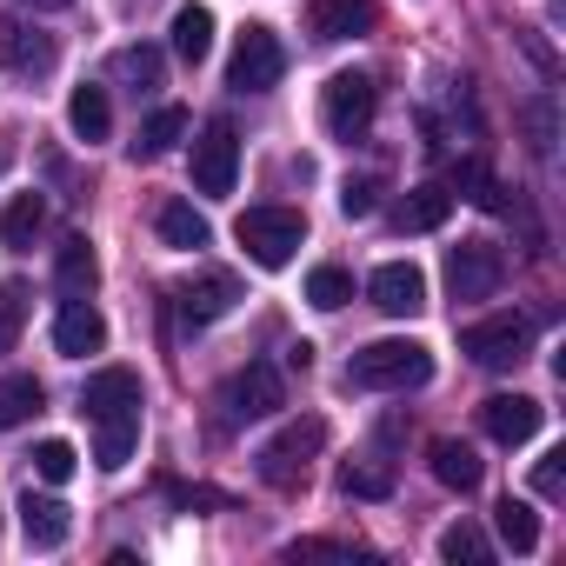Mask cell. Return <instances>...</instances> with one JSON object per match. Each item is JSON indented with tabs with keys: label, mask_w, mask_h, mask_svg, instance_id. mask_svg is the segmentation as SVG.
I'll return each mask as SVG.
<instances>
[{
	"label": "cell",
	"mask_w": 566,
	"mask_h": 566,
	"mask_svg": "<svg viewBox=\"0 0 566 566\" xmlns=\"http://www.w3.org/2000/svg\"><path fill=\"white\" fill-rule=\"evenodd\" d=\"M433 480L453 486V493H473L480 486V453L467 440H433Z\"/></svg>",
	"instance_id": "cb8c5ba5"
},
{
	"label": "cell",
	"mask_w": 566,
	"mask_h": 566,
	"mask_svg": "<svg viewBox=\"0 0 566 566\" xmlns=\"http://www.w3.org/2000/svg\"><path fill=\"white\" fill-rule=\"evenodd\" d=\"M539 420H546V407H539L533 394H493V400L480 407V427H486L500 447H526V440L539 433Z\"/></svg>",
	"instance_id": "7c38bea8"
},
{
	"label": "cell",
	"mask_w": 566,
	"mask_h": 566,
	"mask_svg": "<svg viewBox=\"0 0 566 566\" xmlns=\"http://www.w3.org/2000/svg\"><path fill=\"white\" fill-rule=\"evenodd\" d=\"M447 213H453V193H447L440 180H427V187H413V193L400 200V233H433Z\"/></svg>",
	"instance_id": "603a6c76"
},
{
	"label": "cell",
	"mask_w": 566,
	"mask_h": 566,
	"mask_svg": "<svg viewBox=\"0 0 566 566\" xmlns=\"http://www.w3.org/2000/svg\"><path fill=\"white\" fill-rule=\"evenodd\" d=\"M500 280H506V260H500L493 240H460L447 253V287H453V301H493Z\"/></svg>",
	"instance_id": "ba28073f"
},
{
	"label": "cell",
	"mask_w": 566,
	"mask_h": 566,
	"mask_svg": "<svg viewBox=\"0 0 566 566\" xmlns=\"http://www.w3.org/2000/svg\"><path fill=\"white\" fill-rule=\"evenodd\" d=\"M180 134H187V114H180V107H160V114L140 127V140H134V160H160V154H167Z\"/></svg>",
	"instance_id": "f546056e"
},
{
	"label": "cell",
	"mask_w": 566,
	"mask_h": 566,
	"mask_svg": "<svg viewBox=\"0 0 566 566\" xmlns=\"http://www.w3.org/2000/svg\"><path fill=\"white\" fill-rule=\"evenodd\" d=\"M0 61H8L14 81H48L54 61H61V48H54V34H41V28H28L14 14H0Z\"/></svg>",
	"instance_id": "30bf717a"
},
{
	"label": "cell",
	"mask_w": 566,
	"mask_h": 566,
	"mask_svg": "<svg viewBox=\"0 0 566 566\" xmlns=\"http://www.w3.org/2000/svg\"><path fill=\"white\" fill-rule=\"evenodd\" d=\"M134 447H140V407H120V413H101L94 420V467L120 473L134 460Z\"/></svg>",
	"instance_id": "ac0fdd59"
},
{
	"label": "cell",
	"mask_w": 566,
	"mask_h": 566,
	"mask_svg": "<svg viewBox=\"0 0 566 566\" xmlns=\"http://www.w3.org/2000/svg\"><path fill=\"white\" fill-rule=\"evenodd\" d=\"M74 467H81V453H74L67 440H41V447H34V473H41L48 486H61V480H74Z\"/></svg>",
	"instance_id": "d6a6232c"
},
{
	"label": "cell",
	"mask_w": 566,
	"mask_h": 566,
	"mask_svg": "<svg viewBox=\"0 0 566 566\" xmlns=\"http://www.w3.org/2000/svg\"><path fill=\"white\" fill-rule=\"evenodd\" d=\"M0 167H8V160H0Z\"/></svg>",
	"instance_id": "f35d334b"
},
{
	"label": "cell",
	"mask_w": 566,
	"mask_h": 566,
	"mask_svg": "<svg viewBox=\"0 0 566 566\" xmlns=\"http://www.w3.org/2000/svg\"><path fill=\"white\" fill-rule=\"evenodd\" d=\"M67 127L94 147V140H107L114 134V107H107V87H74V101H67Z\"/></svg>",
	"instance_id": "7402d4cb"
},
{
	"label": "cell",
	"mask_w": 566,
	"mask_h": 566,
	"mask_svg": "<svg viewBox=\"0 0 566 566\" xmlns=\"http://www.w3.org/2000/svg\"><path fill=\"white\" fill-rule=\"evenodd\" d=\"M427 380H433V354L420 340H374L347 360V387H367V394H407Z\"/></svg>",
	"instance_id": "6da1fadb"
},
{
	"label": "cell",
	"mask_w": 566,
	"mask_h": 566,
	"mask_svg": "<svg viewBox=\"0 0 566 566\" xmlns=\"http://www.w3.org/2000/svg\"><path fill=\"white\" fill-rule=\"evenodd\" d=\"M233 174H240V134H233V120H207L200 140H193V193L227 200Z\"/></svg>",
	"instance_id": "8992f818"
},
{
	"label": "cell",
	"mask_w": 566,
	"mask_h": 566,
	"mask_svg": "<svg viewBox=\"0 0 566 566\" xmlns=\"http://www.w3.org/2000/svg\"><path fill=\"white\" fill-rule=\"evenodd\" d=\"M220 407H227V420H266V413L287 407V387H280V374H273L266 360H247V367L227 380Z\"/></svg>",
	"instance_id": "9c48e42d"
},
{
	"label": "cell",
	"mask_w": 566,
	"mask_h": 566,
	"mask_svg": "<svg viewBox=\"0 0 566 566\" xmlns=\"http://www.w3.org/2000/svg\"><path fill=\"white\" fill-rule=\"evenodd\" d=\"M520 127H526V147H533V154H553V101H546V94H533V101L520 107Z\"/></svg>",
	"instance_id": "836d02e7"
},
{
	"label": "cell",
	"mask_w": 566,
	"mask_h": 566,
	"mask_svg": "<svg viewBox=\"0 0 566 566\" xmlns=\"http://www.w3.org/2000/svg\"><path fill=\"white\" fill-rule=\"evenodd\" d=\"M120 407H140V374H134V367H101V374H87L81 413L101 420V413H120Z\"/></svg>",
	"instance_id": "e0dca14e"
},
{
	"label": "cell",
	"mask_w": 566,
	"mask_h": 566,
	"mask_svg": "<svg viewBox=\"0 0 566 566\" xmlns=\"http://www.w3.org/2000/svg\"><path fill=\"white\" fill-rule=\"evenodd\" d=\"M54 287H61V301H94V287H101V260H94L87 233H67V240L54 247Z\"/></svg>",
	"instance_id": "4fadbf2b"
},
{
	"label": "cell",
	"mask_w": 566,
	"mask_h": 566,
	"mask_svg": "<svg viewBox=\"0 0 566 566\" xmlns=\"http://www.w3.org/2000/svg\"><path fill=\"white\" fill-rule=\"evenodd\" d=\"M307 301H314L321 314H340V307L354 301V273H347V266H314V273H307Z\"/></svg>",
	"instance_id": "f1b7e54d"
},
{
	"label": "cell",
	"mask_w": 566,
	"mask_h": 566,
	"mask_svg": "<svg viewBox=\"0 0 566 566\" xmlns=\"http://www.w3.org/2000/svg\"><path fill=\"white\" fill-rule=\"evenodd\" d=\"M160 74H167V61H160V48H147V41L114 54V81H127L134 94H154V87H160Z\"/></svg>",
	"instance_id": "4316f807"
},
{
	"label": "cell",
	"mask_w": 566,
	"mask_h": 566,
	"mask_svg": "<svg viewBox=\"0 0 566 566\" xmlns=\"http://www.w3.org/2000/svg\"><path fill=\"white\" fill-rule=\"evenodd\" d=\"M307 28H314V41H354L374 28V0H314Z\"/></svg>",
	"instance_id": "d6986e66"
},
{
	"label": "cell",
	"mask_w": 566,
	"mask_h": 566,
	"mask_svg": "<svg viewBox=\"0 0 566 566\" xmlns=\"http://www.w3.org/2000/svg\"><path fill=\"white\" fill-rule=\"evenodd\" d=\"M280 74H287V48H280V34H273V28H247V34L233 41L227 87H240V94H266V87H280Z\"/></svg>",
	"instance_id": "5b68a950"
},
{
	"label": "cell",
	"mask_w": 566,
	"mask_h": 566,
	"mask_svg": "<svg viewBox=\"0 0 566 566\" xmlns=\"http://www.w3.org/2000/svg\"><path fill=\"white\" fill-rule=\"evenodd\" d=\"M207 48H213V14L200 8V0H187V8L174 14V54H180L187 67H200Z\"/></svg>",
	"instance_id": "d4e9b609"
},
{
	"label": "cell",
	"mask_w": 566,
	"mask_h": 566,
	"mask_svg": "<svg viewBox=\"0 0 566 566\" xmlns=\"http://www.w3.org/2000/svg\"><path fill=\"white\" fill-rule=\"evenodd\" d=\"M233 240L247 247L253 266H287L301 253V240H307V220L294 207H247L233 220Z\"/></svg>",
	"instance_id": "3957f363"
},
{
	"label": "cell",
	"mask_w": 566,
	"mask_h": 566,
	"mask_svg": "<svg viewBox=\"0 0 566 566\" xmlns=\"http://www.w3.org/2000/svg\"><path fill=\"white\" fill-rule=\"evenodd\" d=\"M48 227V207L41 193H14L8 207H0V247H34V233Z\"/></svg>",
	"instance_id": "484cf974"
},
{
	"label": "cell",
	"mask_w": 566,
	"mask_h": 566,
	"mask_svg": "<svg viewBox=\"0 0 566 566\" xmlns=\"http://www.w3.org/2000/svg\"><path fill=\"white\" fill-rule=\"evenodd\" d=\"M54 347H61L67 360L101 354V347H107V321H101V307H94V301H67L61 321H54Z\"/></svg>",
	"instance_id": "2e32d148"
},
{
	"label": "cell",
	"mask_w": 566,
	"mask_h": 566,
	"mask_svg": "<svg viewBox=\"0 0 566 566\" xmlns=\"http://www.w3.org/2000/svg\"><path fill=\"white\" fill-rule=\"evenodd\" d=\"M340 486H347L354 500H387V493H394V467H380V460H354V467L340 473Z\"/></svg>",
	"instance_id": "1f68e13d"
},
{
	"label": "cell",
	"mask_w": 566,
	"mask_h": 566,
	"mask_svg": "<svg viewBox=\"0 0 566 566\" xmlns=\"http://www.w3.org/2000/svg\"><path fill=\"white\" fill-rule=\"evenodd\" d=\"M233 301H240V280L233 273H200V280H187V287H180V321L187 327H213Z\"/></svg>",
	"instance_id": "9a60e30c"
},
{
	"label": "cell",
	"mask_w": 566,
	"mask_h": 566,
	"mask_svg": "<svg viewBox=\"0 0 566 566\" xmlns=\"http://www.w3.org/2000/svg\"><path fill=\"white\" fill-rule=\"evenodd\" d=\"M493 526H500V539H506L513 553H533V546H539V513H533L526 500H513V493L500 500V513H493Z\"/></svg>",
	"instance_id": "83f0119b"
},
{
	"label": "cell",
	"mask_w": 566,
	"mask_h": 566,
	"mask_svg": "<svg viewBox=\"0 0 566 566\" xmlns=\"http://www.w3.org/2000/svg\"><path fill=\"white\" fill-rule=\"evenodd\" d=\"M67 533H74V513H67V500H54V493H28V500H21V539H28L34 553H54V546H67Z\"/></svg>",
	"instance_id": "5bb4252c"
},
{
	"label": "cell",
	"mask_w": 566,
	"mask_h": 566,
	"mask_svg": "<svg viewBox=\"0 0 566 566\" xmlns=\"http://www.w3.org/2000/svg\"><path fill=\"white\" fill-rule=\"evenodd\" d=\"M41 407H48V394H41V380H34V374H8V380H0V433L28 427Z\"/></svg>",
	"instance_id": "44dd1931"
},
{
	"label": "cell",
	"mask_w": 566,
	"mask_h": 566,
	"mask_svg": "<svg viewBox=\"0 0 566 566\" xmlns=\"http://www.w3.org/2000/svg\"><path fill=\"white\" fill-rule=\"evenodd\" d=\"M526 347H533V321L526 314H493V321H473L460 334V354L473 367H513V360H526Z\"/></svg>",
	"instance_id": "52a82bcc"
},
{
	"label": "cell",
	"mask_w": 566,
	"mask_h": 566,
	"mask_svg": "<svg viewBox=\"0 0 566 566\" xmlns=\"http://www.w3.org/2000/svg\"><path fill=\"white\" fill-rule=\"evenodd\" d=\"M367 294H374V307H380V314H394V321H413V314L427 307V273H420L413 260H387V266H374Z\"/></svg>",
	"instance_id": "8fae6325"
},
{
	"label": "cell",
	"mask_w": 566,
	"mask_h": 566,
	"mask_svg": "<svg viewBox=\"0 0 566 566\" xmlns=\"http://www.w3.org/2000/svg\"><path fill=\"white\" fill-rule=\"evenodd\" d=\"M154 227H160V240H167L174 253H200V247L213 240V227H207V213H200L193 200H160Z\"/></svg>",
	"instance_id": "ffe728a7"
},
{
	"label": "cell",
	"mask_w": 566,
	"mask_h": 566,
	"mask_svg": "<svg viewBox=\"0 0 566 566\" xmlns=\"http://www.w3.org/2000/svg\"><path fill=\"white\" fill-rule=\"evenodd\" d=\"M340 213H347V220H367V213H374V180H347V187H340Z\"/></svg>",
	"instance_id": "d590c367"
},
{
	"label": "cell",
	"mask_w": 566,
	"mask_h": 566,
	"mask_svg": "<svg viewBox=\"0 0 566 566\" xmlns=\"http://www.w3.org/2000/svg\"><path fill=\"white\" fill-rule=\"evenodd\" d=\"M28 8H74V0H28Z\"/></svg>",
	"instance_id": "74e56055"
},
{
	"label": "cell",
	"mask_w": 566,
	"mask_h": 566,
	"mask_svg": "<svg viewBox=\"0 0 566 566\" xmlns=\"http://www.w3.org/2000/svg\"><path fill=\"white\" fill-rule=\"evenodd\" d=\"M440 559H453V566H486V533H480L473 520H453V526L440 533Z\"/></svg>",
	"instance_id": "4dcf8cb0"
},
{
	"label": "cell",
	"mask_w": 566,
	"mask_h": 566,
	"mask_svg": "<svg viewBox=\"0 0 566 566\" xmlns=\"http://www.w3.org/2000/svg\"><path fill=\"white\" fill-rule=\"evenodd\" d=\"M327 447V420L321 413H307V420H287V427H280L260 453H253V467H260V480L266 486H280V493H287V486H301L307 480V467H314V453Z\"/></svg>",
	"instance_id": "7a4b0ae2"
},
{
	"label": "cell",
	"mask_w": 566,
	"mask_h": 566,
	"mask_svg": "<svg viewBox=\"0 0 566 566\" xmlns=\"http://www.w3.org/2000/svg\"><path fill=\"white\" fill-rule=\"evenodd\" d=\"M559 486H566V467H559V453H546V460L533 467V493H539V500H559Z\"/></svg>",
	"instance_id": "8d00e7d4"
},
{
	"label": "cell",
	"mask_w": 566,
	"mask_h": 566,
	"mask_svg": "<svg viewBox=\"0 0 566 566\" xmlns=\"http://www.w3.org/2000/svg\"><path fill=\"white\" fill-rule=\"evenodd\" d=\"M21 321H28V287H21V280H8V287H0V354L14 347Z\"/></svg>",
	"instance_id": "e575fe53"
},
{
	"label": "cell",
	"mask_w": 566,
	"mask_h": 566,
	"mask_svg": "<svg viewBox=\"0 0 566 566\" xmlns=\"http://www.w3.org/2000/svg\"><path fill=\"white\" fill-rule=\"evenodd\" d=\"M374 107H380V87H374L367 74H334L327 94H321V120H327V134L347 140V147L374 127Z\"/></svg>",
	"instance_id": "277c9868"
}]
</instances>
